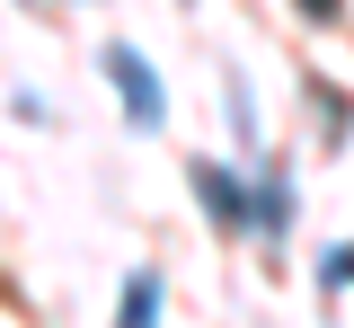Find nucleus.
I'll use <instances>...</instances> for the list:
<instances>
[{
  "mask_svg": "<svg viewBox=\"0 0 354 328\" xmlns=\"http://www.w3.org/2000/svg\"><path fill=\"white\" fill-rule=\"evenodd\" d=\"M106 80H115V89H124V107H133V125H160V80H151V71H142V53H106Z\"/></svg>",
  "mask_w": 354,
  "mask_h": 328,
  "instance_id": "obj_1",
  "label": "nucleus"
},
{
  "mask_svg": "<svg viewBox=\"0 0 354 328\" xmlns=\"http://www.w3.org/2000/svg\"><path fill=\"white\" fill-rule=\"evenodd\" d=\"M195 187H204V204H213L221 222H239V213H248V204H239V178H230V169H195Z\"/></svg>",
  "mask_w": 354,
  "mask_h": 328,
  "instance_id": "obj_2",
  "label": "nucleus"
},
{
  "mask_svg": "<svg viewBox=\"0 0 354 328\" xmlns=\"http://www.w3.org/2000/svg\"><path fill=\"white\" fill-rule=\"evenodd\" d=\"M151 311H160V275H133L124 284V320H115V328H151Z\"/></svg>",
  "mask_w": 354,
  "mask_h": 328,
  "instance_id": "obj_3",
  "label": "nucleus"
},
{
  "mask_svg": "<svg viewBox=\"0 0 354 328\" xmlns=\"http://www.w3.org/2000/svg\"><path fill=\"white\" fill-rule=\"evenodd\" d=\"M301 18H337V0H301Z\"/></svg>",
  "mask_w": 354,
  "mask_h": 328,
  "instance_id": "obj_4",
  "label": "nucleus"
}]
</instances>
